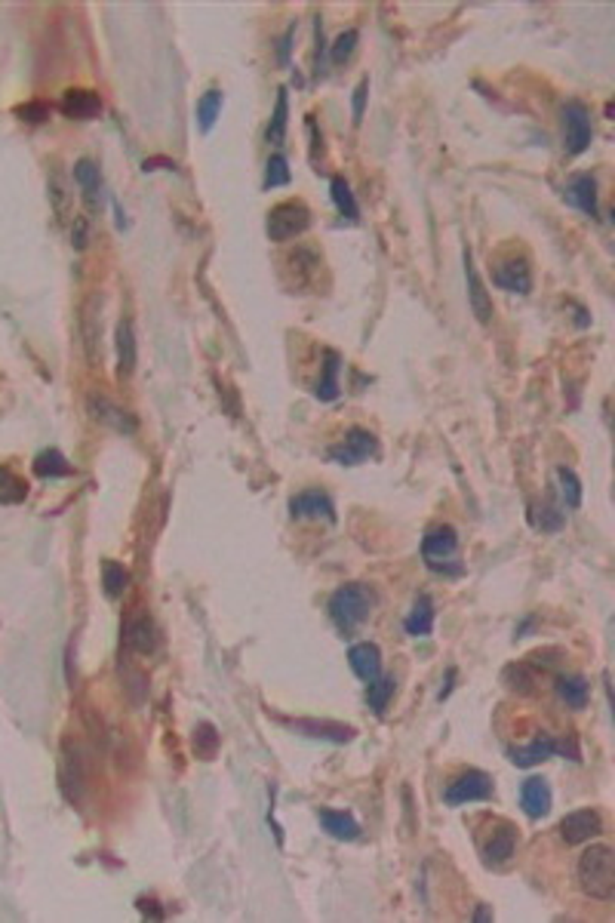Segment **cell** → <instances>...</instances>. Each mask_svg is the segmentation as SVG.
I'll use <instances>...</instances> for the list:
<instances>
[{"instance_id": "obj_1", "label": "cell", "mask_w": 615, "mask_h": 923, "mask_svg": "<svg viewBox=\"0 0 615 923\" xmlns=\"http://www.w3.org/2000/svg\"><path fill=\"white\" fill-rule=\"evenodd\" d=\"M579 884L591 899L610 902L615 895V853L606 844H594L579 855Z\"/></svg>"}, {"instance_id": "obj_2", "label": "cell", "mask_w": 615, "mask_h": 923, "mask_svg": "<svg viewBox=\"0 0 615 923\" xmlns=\"http://www.w3.org/2000/svg\"><path fill=\"white\" fill-rule=\"evenodd\" d=\"M372 604H376V598H372V591L366 585H360V582H351V585H342L332 591L330 598V619L332 625L339 628L342 634H351L357 631L360 625H363L366 619H370L372 613Z\"/></svg>"}, {"instance_id": "obj_3", "label": "cell", "mask_w": 615, "mask_h": 923, "mask_svg": "<svg viewBox=\"0 0 615 923\" xmlns=\"http://www.w3.org/2000/svg\"><path fill=\"white\" fill-rule=\"evenodd\" d=\"M459 554V533L450 524H437L425 533L422 539V558L425 566L440 576H459L461 564L456 560Z\"/></svg>"}, {"instance_id": "obj_4", "label": "cell", "mask_w": 615, "mask_h": 923, "mask_svg": "<svg viewBox=\"0 0 615 923\" xmlns=\"http://www.w3.org/2000/svg\"><path fill=\"white\" fill-rule=\"evenodd\" d=\"M268 237L274 244H286L292 237H302V234L311 229V210L302 204V200H284L268 213Z\"/></svg>"}, {"instance_id": "obj_5", "label": "cell", "mask_w": 615, "mask_h": 923, "mask_svg": "<svg viewBox=\"0 0 615 923\" xmlns=\"http://www.w3.org/2000/svg\"><path fill=\"white\" fill-rule=\"evenodd\" d=\"M563 136H566V154H585L587 145H591L594 139V130H591V111H587L585 102H579V99H570V102L563 105Z\"/></svg>"}, {"instance_id": "obj_6", "label": "cell", "mask_w": 615, "mask_h": 923, "mask_svg": "<svg viewBox=\"0 0 615 923\" xmlns=\"http://www.w3.org/2000/svg\"><path fill=\"white\" fill-rule=\"evenodd\" d=\"M376 453H379L376 434L366 431V428H351L336 446L326 450V456H330V462H336V465H360V462L372 459Z\"/></svg>"}, {"instance_id": "obj_7", "label": "cell", "mask_w": 615, "mask_h": 923, "mask_svg": "<svg viewBox=\"0 0 615 923\" xmlns=\"http://www.w3.org/2000/svg\"><path fill=\"white\" fill-rule=\"evenodd\" d=\"M554 754H570L572 760H579L576 742H570V745H566V742H557V739H551V735H536V739H532L530 745L511 748V751H507V758H511L514 766L530 769V766H539L541 760L554 758Z\"/></svg>"}, {"instance_id": "obj_8", "label": "cell", "mask_w": 615, "mask_h": 923, "mask_svg": "<svg viewBox=\"0 0 615 923\" xmlns=\"http://www.w3.org/2000/svg\"><path fill=\"white\" fill-rule=\"evenodd\" d=\"M80 339L90 366H96L102 357V296H90L80 305Z\"/></svg>"}, {"instance_id": "obj_9", "label": "cell", "mask_w": 615, "mask_h": 923, "mask_svg": "<svg viewBox=\"0 0 615 923\" xmlns=\"http://www.w3.org/2000/svg\"><path fill=\"white\" fill-rule=\"evenodd\" d=\"M492 798V779L480 769H467L461 773L456 782H450V788L443 791V800L450 807L474 804V800H490Z\"/></svg>"}, {"instance_id": "obj_10", "label": "cell", "mask_w": 615, "mask_h": 923, "mask_svg": "<svg viewBox=\"0 0 615 923\" xmlns=\"http://www.w3.org/2000/svg\"><path fill=\"white\" fill-rule=\"evenodd\" d=\"M597 834H603V819H600L597 809H576V813L563 815V822H560V838L570 847L587 844Z\"/></svg>"}, {"instance_id": "obj_11", "label": "cell", "mask_w": 615, "mask_h": 923, "mask_svg": "<svg viewBox=\"0 0 615 923\" xmlns=\"http://www.w3.org/2000/svg\"><path fill=\"white\" fill-rule=\"evenodd\" d=\"M290 514L296 520H330V524H336V505H332V499L326 496L323 490H305L299 493V496L290 499Z\"/></svg>"}, {"instance_id": "obj_12", "label": "cell", "mask_w": 615, "mask_h": 923, "mask_svg": "<svg viewBox=\"0 0 615 923\" xmlns=\"http://www.w3.org/2000/svg\"><path fill=\"white\" fill-rule=\"evenodd\" d=\"M563 200H566V204L576 206V210H581L585 216L597 219V213H600V204H597V179H594L591 173H576V176H572L570 182H566Z\"/></svg>"}, {"instance_id": "obj_13", "label": "cell", "mask_w": 615, "mask_h": 923, "mask_svg": "<svg viewBox=\"0 0 615 923\" xmlns=\"http://www.w3.org/2000/svg\"><path fill=\"white\" fill-rule=\"evenodd\" d=\"M90 416L96 419L99 425L111 428V431H117V434H136L139 431L136 416L126 413L124 406L111 404L108 397H90Z\"/></svg>"}, {"instance_id": "obj_14", "label": "cell", "mask_w": 615, "mask_h": 923, "mask_svg": "<svg viewBox=\"0 0 615 923\" xmlns=\"http://www.w3.org/2000/svg\"><path fill=\"white\" fill-rule=\"evenodd\" d=\"M59 108L71 120H92L102 115V99H99V92L86 90V86H71V90L62 92Z\"/></svg>"}, {"instance_id": "obj_15", "label": "cell", "mask_w": 615, "mask_h": 923, "mask_svg": "<svg viewBox=\"0 0 615 923\" xmlns=\"http://www.w3.org/2000/svg\"><path fill=\"white\" fill-rule=\"evenodd\" d=\"M465 280H467V305H471L474 317H477L480 324H490L492 320V299H490V293H486L483 280H480L477 265H474V259H471V250H465Z\"/></svg>"}, {"instance_id": "obj_16", "label": "cell", "mask_w": 615, "mask_h": 923, "mask_svg": "<svg viewBox=\"0 0 615 923\" xmlns=\"http://www.w3.org/2000/svg\"><path fill=\"white\" fill-rule=\"evenodd\" d=\"M347 665H351V671L357 674L363 684H372L376 678H382V650H379L376 644H370V640L354 644L351 650H347Z\"/></svg>"}, {"instance_id": "obj_17", "label": "cell", "mask_w": 615, "mask_h": 923, "mask_svg": "<svg viewBox=\"0 0 615 923\" xmlns=\"http://www.w3.org/2000/svg\"><path fill=\"white\" fill-rule=\"evenodd\" d=\"M551 785H547L541 775H530V779L520 785V807L530 819H541V815L551 813Z\"/></svg>"}, {"instance_id": "obj_18", "label": "cell", "mask_w": 615, "mask_h": 923, "mask_svg": "<svg viewBox=\"0 0 615 923\" xmlns=\"http://www.w3.org/2000/svg\"><path fill=\"white\" fill-rule=\"evenodd\" d=\"M75 182L80 185V191H84V200H86V210L96 213L99 206H102V170H99V164H92L90 157L77 160L75 164Z\"/></svg>"}, {"instance_id": "obj_19", "label": "cell", "mask_w": 615, "mask_h": 923, "mask_svg": "<svg viewBox=\"0 0 615 923\" xmlns=\"http://www.w3.org/2000/svg\"><path fill=\"white\" fill-rule=\"evenodd\" d=\"M492 280H496L499 290L505 293H520V296H526V293L532 290V271L530 265L523 262V259H511V262H501L496 274H492Z\"/></svg>"}, {"instance_id": "obj_20", "label": "cell", "mask_w": 615, "mask_h": 923, "mask_svg": "<svg viewBox=\"0 0 615 923\" xmlns=\"http://www.w3.org/2000/svg\"><path fill=\"white\" fill-rule=\"evenodd\" d=\"M84 758H80V748L75 745L71 751V742H65V751H62V788L68 794L71 804H80V794H84Z\"/></svg>"}, {"instance_id": "obj_21", "label": "cell", "mask_w": 615, "mask_h": 923, "mask_svg": "<svg viewBox=\"0 0 615 923\" xmlns=\"http://www.w3.org/2000/svg\"><path fill=\"white\" fill-rule=\"evenodd\" d=\"M126 646L139 655H151L157 650V628L148 615H136V619L126 622V634H124Z\"/></svg>"}, {"instance_id": "obj_22", "label": "cell", "mask_w": 615, "mask_h": 923, "mask_svg": "<svg viewBox=\"0 0 615 923\" xmlns=\"http://www.w3.org/2000/svg\"><path fill=\"white\" fill-rule=\"evenodd\" d=\"M290 726L299 733H305V735H311V739H326V742H336V745L354 739V726L336 724V720H292Z\"/></svg>"}, {"instance_id": "obj_23", "label": "cell", "mask_w": 615, "mask_h": 923, "mask_svg": "<svg viewBox=\"0 0 615 923\" xmlns=\"http://www.w3.org/2000/svg\"><path fill=\"white\" fill-rule=\"evenodd\" d=\"M136 333H132V320L124 317L117 324V376L130 379L136 370Z\"/></svg>"}, {"instance_id": "obj_24", "label": "cell", "mask_w": 615, "mask_h": 923, "mask_svg": "<svg viewBox=\"0 0 615 923\" xmlns=\"http://www.w3.org/2000/svg\"><path fill=\"white\" fill-rule=\"evenodd\" d=\"M317 819H320V825H323V831L330 834V838L347 840V844L360 838V822L354 819L351 813H336V809H320Z\"/></svg>"}, {"instance_id": "obj_25", "label": "cell", "mask_w": 615, "mask_h": 923, "mask_svg": "<svg viewBox=\"0 0 615 923\" xmlns=\"http://www.w3.org/2000/svg\"><path fill=\"white\" fill-rule=\"evenodd\" d=\"M339 370H342V357L339 351L326 348L323 351V376H320L317 388H314V397L323 400V404H332L339 397Z\"/></svg>"}, {"instance_id": "obj_26", "label": "cell", "mask_w": 615, "mask_h": 923, "mask_svg": "<svg viewBox=\"0 0 615 923\" xmlns=\"http://www.w3.org/2000/svg\"><path fill=\"white\" fill-rule=\"evenodd\" d=\"M403 628L410 638H427L434 631V600L427 594H419L410 615L403 619Z\"/></svg>"}, {"instance_id": "obj_27", "label": "cell", "mask_w": 615, "mask_h": 923, "mask_svg": "<svg viewBox=\"0 0 615 923\" xmlns=\"http://www.w3.org/2000/svg\"><path fill=\"white\" fill-rule=\"evenodd\" d=\"M554 690H557V699L563 702V705L570 708H585L587 705V695H591V684H587L581 674H560L557 684H554Z\"/></svg>"}, {"instance_id": "obj_28", "label": "cell", "mask_w": 615, "mask_h": 923, "mask_svg": "<svg viewBox=\"0 0 615 923\" xmlns=\"http://www.w3.org/2000/svg\"><path fill=\"white\" fill-rule=\"evenodd\" d=\"M514 849H517V831H514L511 825H501L499 831H492L490 844H486L483 855L490 865H501V862H507L514 855Z\"/></svg>"}, {"instance_id": "obj_29", "label": "cell", "mask_w": 615, "mask_h": 923, "mask_svg": "<svg viewBox=\"0 0 615 923\" xmlns=\"http://www.w3.org/2000/svg\"><path fill=\"white\" fill-rule=\"evenodd\" d=\"M330 194H332V204H336V210L342 213V219H347V222H357V219H360L357 197H354L351 185H347L342 176H336L330 182Z\"/></svg>"}, {"instance_id": "obj_30", "label": "cell", "mask_w": 615, "mask_h": 923, "mask_svg": "<svg viewBox=\"0 0 615 923\" xmlns=\"http://www.w3.org/2000/svg\"><path fill=\"white\" fill-rule=\"evenodd\" d=\"M554 478H557V496H560V502H563V508H579L581 505V480L576 478V471L566 465H560L557 471H554Z\"/></svg>"}, {"instance_id": "obj_31", "label": "cell", "mask_w": 615, "mask_h": 923, "mask_svg": "<svg viewBox=\"0 0 615 923\" xmlns=\"http://www.w3.org/2000/svg\"><path fill=\"white\" fill-rule=\"evenodd\" d=\"M286 120H290V96H286V90H277V105H274V115L268 124V145H274V148L284 145Z\"/></svg>"}, {"instance_id": "obj_32", "label": "cell", "mask_w": 615, "mask_h": 923, "mask_svg": "<svg viewBox=\"0 0 615 923\" xmlns=\"http://www.w3.org/2000/svg\"><path fill=\"white\" fill-rule=\"evenodd\" d=\"M25 496H28V484L12 468L0 465V502L4 505H19V502H25Z\"/></svg>"}, {"instance_id": "obj_33", "label": "cell", "mask_w": 615, "mask_h": 923, "mask_svg": "<svg viewBox=\"0 0 615 923\" xmlns=\"http://www.w3.org/2000/svg\"><path fill=\"white\" fill-rule=\"evenodd\" d=\"M35 474L37 478H68L71 462L62 456L59 450H44L35 459Z\"/></svg>"}, {"instance_id": "obj_34", "label": "cell", "mask_w": 615, "mask_h": 923, "mask_svg": "<svg viewBox=\"0 0 615 923\" xmlns=\"http://www.w3.org/2000/svg\"><path fill=\"white\" fill-rule=\"evenodd\" d=\"M222 102H225V92L222 90H206L204 96H200L197 120H200V130H204V132H210L212 126H216L219 111H222Z\"/></svg>"}, {"instance_id": "obj_35", "label": "cell", "mask_w": 615, "mask_h": 923, "mask_svg": "<svg viewBox=\"0 0 615 923\" xmlns=\"http://www.w3.org/2000/svg\"><path fill=\"white\" fill-rule=\"evenodd\" d=\"M126 585H130V573L124 570V564H117V560H105L102 564V588L105 594H108L111 600L124 598Z\"/></svg>"}, {"instance_id": "obj_36", "label": "cell", "mask_w": 615, "mask_h": 923, "mask_svg": "<svg viewBox=\"0 0 615 923\" xmlns=\"http://www.w3.org/2000/svg\"><path fill=\"white\" fill-rule=\"evenodd\" d=\"M530 520H532V526L541 530V533H557L560 526H563V520H566V511H560L557 505L545 502V505H532L530 508Z\"/></svg>"}, {"instance_id": "obj_37", "label": "cell", "mask_w": 615, "mask_h": 923, "mask_svg": "<svg viewBox=\"0 0 615 923\" xmlns=\"http://www.w3.org/2000/svg\"><path fill=\"white\" fill-rule=\"evenodd\" d=\"M394 690H397V680L387 674V678H376L372 684H366V702L376 714H385L387 702H391Z\"/></svg>"}, {"instance_id": "obj_38", "label": "cell", "mask_w": 615, "mask_h": 923, "mask_svg": "<svg viewBox=\"0 0 615 923\" xmlns=\"http://www.w3.org/2000/svg\"><path fill=\"white\" fill-rule=\"evenodd\" d=\"M219 751V733L212 724H197L194 726V754L200 760H212Z\"/></svg>"}, {"instance_id": "obj_39", "label": "cell", "mask_w": 615, "mask_h": 923, "mask_svg": "<svg viewBox=\"0 0 615 923\" xmlns=\"http://www.w3.org/2000/svg\"><path fill=\"white\" fill-rule=\"evenodd\" d=\"M505 684L517 693H532V684H536V671H532L530 662H520V665H511L505 671Z\"/></svg>"}, {"instance_id": "obj_40", "label": "cell", "mask_w": 615, "mask_h": 923, "mask_svg": "<svg viewBox=\"0 0 615 923\" xmlns=\"http://www.w3.org/2000/svg\"><path fill=\"white\" fill-rule=\"evenodd\" d=\"M290 166H286L284 154H271L268 170H265V189H280V185H290Z\"/></svg>"}, {"instance_id": "obj_41", "label": "cell", "mask_w": 615, "mask_h": 923, "mask_svg": "<svg viewBox=\"0 0 615 923\" xmlns=\"http://www.w3.org/2000/svg\"><path fill=\"white\" fill-rule=\"evenodd\" d=\"M357 40H360V35H357L354 28H351V31H342V35L336 37V44H332V50H330L332 65L347 62V59H351V52L357 50Z\"/></svg>"}, {"instance_id": "obj_42", "label": "cell", "mask_w": 615, "mask_h": 923, "mask_svg": "<svg viewBox=\"0 0 615 923\" xmlns=\"http://www.w3.org/2000/svg\"><path fill=\"white\" fill-rule=\"evenodd\" d=\"M16 115L22 120H28V124H40V120L50 117V105L46 102H25L16 108Z\"/></svg>"}, {"instance_id": "obj_43", "label": "cell", "mask_w": 615, "mask_h": 923, "mask_svg": "<svg viewBox=\"0 0 615 923\" xmlns=\"http://www.w3.org/2000/svg\"><path fill=\"white\" fill-rule=\"evenodd\" d=\"M71 244H75V250H86V244H90V219L86 216H75V225H71Z\"/></svg>"}, {"instance_id": "obj_44", "label": "cell", "mask_w": 615, "mask_h": 923, "mask_svg": "<svg viewBox=\"0 0 615 923\" xmlns=\"http://www.w3.org/2000/svg\"><path fill=\"white\" fill-rule=\"evenodd\" d=\"M366 96H370V80H360L357 90H354V124H360L363 120V105H366Z\"/></svg>"}, {"instance_id": "obj_45", "label": "cell", "mask_w": 615, "mask_h": 923, "mask_svg": "<svg viewBox=\"0 0 615 923\" xmlns=\"http://www.w3.org/2000/svg\"><path fill=\"white\" fill-rule=\"evenodd\" d=\"M292 35H296V25H290L286 28V35L280 37V65L290 62V46H292Z\"/></svg>"}, {"instance_id": "obj_46", "label": "cell", "mask_w": 615, "mask_h": 923, "mask_svg": "<svg viewBox=\"0 0 615 923\" xmlns=\"http://www.w3.org/2000/svg\"><path fill=\"white\" fill-rule=\"evenodd\" d=\"M142 170H145V173H151V170H176V160L151 157V160H145V166H142Z\"/></svg>"}, {"instance_id": "obj_47", "label": "cell", "mask_w": 615, "mask_h": 923, "mask_svg": "<svg viewBox=\"0 0 615 923\" xmlns=\"http://www.w3.org/2000/svg\"><path fill=\"white\" fill-rule=\"evenodd\" d=\"M154 905H157V902L139 899V911H142V914H151L154 920H160V918H164V911H157V908H154Z\"/></svg>"}, {"instance_id": "obj_48", "label": "cell", "mask_w": 615, "mask_h": 923, "mask_svg": "<svg viewBox=\"0 0 615 923\" xmlns=\"http://www.w3.org/2000/svg\"><path fill=\"white\" fill-rule=\"evenodd\" d=\"M474 920H492V911L486 905H480L477 911H474Z\"/></svg>"}]
</instances>
